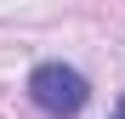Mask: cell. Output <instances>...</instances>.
I'll return each instance as SVG.
<instances>
[{"instance_id": "obj_1", "label": "cell", "mask_w": 125, "mask_h": 119, "mask_svg": "<svg viewBox=\"0 0 125 119\" xmlns=\"http://www.w3.org/2000/svg\"><path fill=\"white\" fill-rule=\"evenodd\" d=\"M29 96H34L51 119H74L80 108H85L91 85H85V74L68 68V63H40V68L29 74Z\"/></svg>"}, {"instance_id": "obj_2", "label": "cell", "mask_w": 125, "mask_h": 119, "mask_svg": "<svg viewBox=\"0 0 125 119\" xmlns=\"http://www.w3.org/2000/svg\"><path fill=\"white\" fill-rule=\"evenodd\" d=\"M108 119H125V96H119V102H114V113H108Z\"/></svg>"}]
</instances>
